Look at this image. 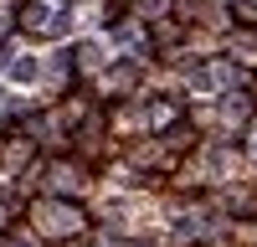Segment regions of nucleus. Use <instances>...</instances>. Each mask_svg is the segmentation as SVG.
I'll list each match as a JSON object with an SVG mask.
<instances>
[{
  "mask_svg": "<svg viewBox=\"0 0 257 247\" xmlns=\"http://www.w3.org/2000/svg\"><path fill=\"white\" fill-rule=\"evenodd\" d=\"M11 77H16V82H31V77H36V57H26V52H21V57L11 62Z\"/></svg>",
  "mask_w": 257,
  "mask_h": 247,
  "instance_id": "1",
  "label": "nucleus"
}]
</instances>
